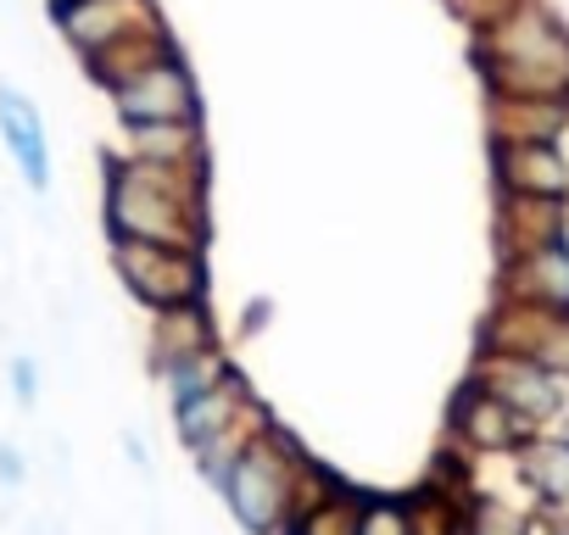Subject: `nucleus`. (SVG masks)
<instances>
[{"label": "nucleus", "instance_id": "obj_1", "mask_svg": "<svg viewBox=\"0 0 569 535\" xmlns=\"http://www.w3.org/2000/svg\"><path fill=\"white\" fill-rule=\"evenodd\" d=\"M469 62L486 101L569 107V23L547 0H513L491 23L469 29Z\"/></svg>", "mask_w": 569, "mask_h": 535}, {"label": "nucleus", "instance_id": "obj_2", "mask_svg": "<svg viewBox=\"0 0 569 535\" xmlns=\"http://www.w3.org/2000/svg\"><path fill=\"white\" fill-rule=\"evenodd\" d=\"M207 179L212 173L146 168V162L107 151V168H101V229H107V240L207 251V240H212Z\"/></svg>", "mask_w": 569, "mask_h": 535}, {"label": "nucleus", "instance_id": "obj_3", "mask_svg": "<svg viewBox=\"0 0 569 535\" xmlns=\"http://www.w3.org/2000/svg\"><path fill=\"white\" fill-rule=\"evenodd\" d=\"M207 485L223 496L229 518L246 535H284L297 518V507L319 491V463L273 424H262L257 435H246L234 452H223L218 463H201Z\"/></svg>", "mask_w": 569, "mask_h": 535}, {"label": "nucleus", "instance_id": "obj_4", "mask_svg": "<svg viewBox=\"0 0 569 535\" xmlns=\"http://www.w3.org/2000/svg\"><path fill=\"white\" fill-rule=\"evenodd\" d=\"M51 23L101 90L173 51L157 0H51Z\"/></svg>", "mask_w": 569, "mask_h": 535}, {"label": "nucleus", "instance_id": "obj_5", "mask_svg": "<svg viewBox=\"0 0 569 535\" xmlns=\"http://www.w3.org/2000/svg\"><path fill=\"white\" fill-rule=\"evenodd\" d=\"M107 262L118 285L157 319V313H190L207 307L212 274L207 251H173V245H134V240H107Z\"/></svg>", "mask_w": 569, "mask_h": 535}, {"label": "nucleus", "instance_id": "obj_6", "mask_svg": "<svg viewBox=\"0 0 569 535\" xmlns=\"http://www.w3.org/2000/svg\"><path fill=\"white\" fill-rule=\"evenodd\" d=\"M168 418H173L179 446L196 457V468H201V463H218L223 452H234L246 435H257V430L268 424L262 402L246 391L240 374H223L212 391L190 396L184 407H168Z\"/></svg>", "mask_w": 569, "mask_h": 535}, {"label": "nucleus", "instance_id": "obj_7", "mask_svg": "<svg viewBox=\"0 0 569 535\" xmlns=\"http://www.w3.org/2000/svg\"><path fill=\"white\" fill-rule=\"evenodd\" d=\"M107 107L118 118V129H151V123H201V90L190 62L173 51H162L157 62L134 68L129 79H118L107 90Z\"/></svg>", "mask_w": 569, "mask_h": 535}, {"label": "nucleus", "instance_id": "obj_8", "mask_svg": "<svg viewBox=\"0 0 569 535\" xmlns=\"http://www.w3.org/2000/svg\"><path fill=\"white\" fill-rule=\"evenodd\" d=\"M463 380L480 385L491 402H502L530 435H541V430H563V418H569V385L552 380L547 369L525 363V357L475 352V363H469Z\"/></svg>", "mask_w": 569, "mask_h": 535}, {"label": "nucleus", "instance_id": "obj_9", "mask_svg": "<svg viewBox=\"0 0 569 535\" xmlns=\"http://www.w3.org/2000/svg\"><path fill=\"white\" fill-rule=\"evenodd\" d=\"M475 352L525 357V363H536V369H547L552 380L569 385V313H536V307L491 302V313L480 319Z\"/></svg>", "mask_w": 569, "mask_h": 535}, {"label": "nucleus", "instance_id": "obj_10", "mask_svg": "<svg viewBox=\"0 0 569 535\" xmlns=\"http://www.w3.org/2000/svg\"><path fill=\"white\" fill-rule=\"evenodd\" d=\"M491 302L536 307V313H569V240L497 256V296Z\"/></svg>", "mask_w": 569, "mask_h": 535}, {"label": "nucleus", "instance_id": "obj_11", "mask_svg": "<svg viewBox=\"0 0 569 535\" xmlns=\"http://www.w3.org/2000/svg\"><path fill=\"white\" fill-rule=\"evenodd\" d=\"M491 184L497 195H513V201L569 206V157L558 140H536V145L491 140Z\"/></svg>", "mask_w": 569, "mask_h": 535}, {"label": "nucleus", "instance_id": "obj_12", "mask_svg": "<svg viewBox=\"0 0 569 535\" xmlns=\"http://www.w3.org/2000/svg\"><path fill=\"white\" fill-rule=\"evenodd\" d=\"M447 435H452V446L469 457V463H486V457H519V446L530 441V430L502 407V402H491L480 385H458V396H452V407H447Z\"/></svg>", "mask_w": 569, "mask_h": 535}, {"label": "nucleus", "instance_id": "obj_13", "mask_svg": "<svg viewBox=\"0 0 569 535\" xmlns=\"http://www.w3.org/2000/svg\"><path fill=\"white\" fill-rule=\"evenodd\" d=\"M0 145H7L18 179L29 195H46L57 179V157H51V134H46V112L18 90V84H0Z\"/></svg>", "mask_w": 569, "mask_h": 535}, {"label": "nucleus", "instance_id": "obj_14", "mask_svg": "<svg viewBox=\"0 0 569 535\" xmlns=\"http://www.w3.org/2000/svg\"><path fill=\"white\" fill-rule=\"evenodd\" d=\"M112 157L146 162V168H179V173H212L207 129L201 123H151V129H118Z\"/></svg>", "mask_w": 569, "mask_h": 535}, {"label": "nucleus", "instance_id": "obj_15", "mask_svg": "<svg viewBox=\"0 0 569 535\" xmlns=\"http://www.w3.org/2000/svg\"><path fill=\"white\" fill-rule=\"evenodd\" d=\"M519 485L530 491L536 513H569V430H541L513 457Z\"/></svg>", "mask_w": 569, "mask_h": 535}, {"label": "nucleus", "instance_id": "obj_16", "mask_svg": "<svg viewBox=\"0 0 569 535\" xmlns=\"http://www.w3.org/2000/svg\"><path fill=\"white\" fill-rule=\"evenodd\" d=\"M223 352L218 341V324L207 307H190V313H157L151 319V341H146V357H151V374H173L179 363H196V357H212Z\"/></svg>", "mask_w": 569, "mask_h": 535}, {"label": "nucleus", "instance_id": "obj_17", "mask_svg": "<svg viewBox=\"0 0 569 535\" xmlns=\"http://www.w3.org/2000/svg\"><path fill=\"white\" fill-rule=\"evenodd\" d=\"M552 240H569V206L497 195V256H513V251H530V245H552Z\"/></svg>", "mask_w": 569, "mask_h": 535}, {"label": "nucleus", "instance_id": "obj_18", "mask_svg": "<svg viewBox=\"0 0 569 535\" xmlns=\"http://www.w3.org/2000/svg\"><path fill=\"white\" fill-rule=\"evenodd\" d=\"M563 129H569V107H552V101H486V134L491 140L536 145V140H558Z\"/></svg>", "mask_w": 569, "mask_h": 535}, {"label": "nucleus", "instance_id": "obj_19", "mask_svg": "<svg viewBox=\"0 0 569 535\" xmlns=\"http://www.w3.org/2000/svg\"><path fill=\"white\" fill-rule=\"evenodd\" d=\"M358 507H363V491L319 480V491L297 507V518H291L284 535H358Z\"/></svg>", "mask_w": 569, "mask_h": 535}, {"label": "nucleus", "instance_id": "obj_20", "mask_svg": "<svg viewBox=\"0 0 569 535\" xmlns=\"http://www.w3.org/2000/svg\"><path fill=\"white\" fill-rule=\"evenodd\" d=\"M463 535H536V524L502 491H463Z\"/></svg>", "mask_w": 569, "mask_h": 535}, {"label": "nucleus", "instance_id": "obj_21", "mask_svg": "<svg viewBox=\"0 0 569 535\" xmlns=\"http://www.w3.org/2000/svg\"><path fill=\"white\" fill-rule=\"evenodd\" d=\"M358 535H419L413 496H363V507H358Z\"/></svg>", "mask_w": 569, "mask_h": 535}, {"label": "nucleus", "instance_id": "obj_22", "mask_svg": "<svg viewBox=\"0 0 569 535\" xmlns=\"http://www.w3.org/2000/svg\"><path fill=\"white\" fill-rule=\"evenodd\" d=\"M7 385H12L18 407H34V402H40V357L18 352V357L7 363Z\"/></svg>", "mask_w": 569, "mask_h": 535}, {"label": "nucleus", "instance_id": "obj_23", "mask_svg": "<svg viewBox=\"0 0 569 535\" xmlns=\"http://www.w3.org/2000/svg\"><path fill=\"white\" fill-rule=\"evenodd\" d=\"M0 485H7V491L29 485V457H23V446H12V441H0Z\"/></svg>", "mask_w": 569, "mask_h": 535}, {"label": "nucleus", "instance_id": "obj_24", "mask_svg": "<svg viewBox=\"0 0 569 535\" xmlns=\"http://www.w3.org/2000/svg\"><path fill=\"white\" fill-rule=\"evenodd\" d=\"M447 7H452V12H458L469 29H480V23H491L502 7H513V0H447Z\"/></svg>", "mask_w": 569, "mask_h": 535}, {"label": "nucleus", "instance_id": "obj_25", "mask_svg": "<svg viewBox=\"0 0 569 535\" xmlns=\"http://www.w3.org/2000/svg\"><path fill=\"white\" fill-rule=\"evenodd\" d=\"M123 452H129V463H134V468H151V452H146V441H140V435H123Z\"/></svg>", "mask_w": 569, "mask_h": 535}, {"label": "nucleus", "instance_id": "obj_26", "mask_svg": "<svg viewBox=\"0 0 569 535\" xmlns=\"http://www.w3.org/2000/svg\"><path fill=\"white\" fill-rule=\"evenodd\" d=\"M452 535H463V524H458V529H452Z\"/></svg>", "mask_w": 569, "mask_h": 535}]
</instances>
